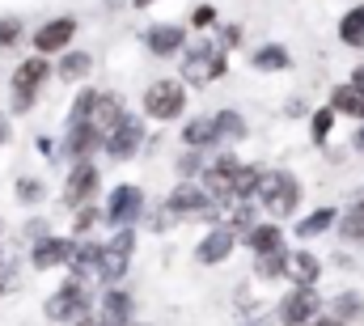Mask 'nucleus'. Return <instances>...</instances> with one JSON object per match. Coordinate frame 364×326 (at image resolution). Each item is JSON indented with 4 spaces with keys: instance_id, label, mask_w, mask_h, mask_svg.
Masks as SVG:
<instances>
[{
    "instance_id": "f257e3e1",
    "label": "nucleus",
    "mask_w": 364,
    "mask_h": 326,
    "mask_svg": "<svg viewBox=\"0 0 364 326\" xmlns=\"http://www.w3.org/2000/svg\"><path fill=\"white\" fill-rule=\"evenodd\" d=\"M259 195H263L267 212L284 221V216H292V212H296V204H301V182H296L292 174L275 169V174H263V178H259Z\"/></svg>"
},
{
    "instance_id": "f03ea898",
    "label": "nucleus",
    "mask_w": 364,
    "mask_h": 326,
    "mask_svg": "<svg viewBox=\"0 0 364 326\" xmlns=\"http://www.w3.org/2000/svg\"><path fill=\"white\" fill-rule=\"evenodd\" d=\"M220 73H225V47H216V43H195L182 56V81L208 85V81H216Z\"/></svg>"
},
{
    "instance_id": "7ed1b4c3",
    "label": "nucleus",
    "mask_w": 364,
    "mask_h": 326,
    "mask_svg": "<svg viewBox=\"0 0 364 326\" xmlns=\"http://www.w3.org/2000/svg\"><path fill=\"white\" fill-rule=\"evenodd\" d=\"M47 77H51V64H47V56H34V60H26V64L13 73V110H30V102H34L38 85H47Z\"/></svg>"
},
{
    "instance_id": "20e7f679",
    "label": "nucleus",
    "mask_w": 364,
    "mask_h": 326,
    "mask_svg": "<svg viewBox=\"0 0 364 326\" xmlns=\"http://www.w3.org/2000/svg\"><path fill=\"white\" fill-rule=\"evenodd\" d=\"M182 106H186V89L178 81H153L149 85V93H144V110H149V119H178Z\"/></svg>"
},
{
    "instance_id": "39448f33",
    "label": "nucleus",
    "mask_w": 364,
    "mask_h": 326,
    "mask_svg": "<svg viewBox=\"0 0 364 326\" xmlns=\"http://www.w3.org/2000/svg\"><path fill=\"white\" fill-rule=\"evenodd\" d=\"M132 229H119L114 233V242L102 246V258H97V275L106 280V284H114V280H123V271H127V258H132Z\"/></svg>"
},
{
    "instance_id": "423d86ee",
    "label": "nucleus",
    "mask_w": 364,
    "mask_h": 326,
    "mask_svg": "<svg viewBox=\"0 0 364 326\" xmlns=\"http://www.w3.org/2000/svg\"><path fill=\"white\" fill-rule=\"evenodd\" d=\"M140 140H144V123H140V119H132V115H123V123H119L114 132H106V136H102V144H106V153H110L114 162L136 157Z\"/></svg>"
},
{
    "instance_id": "0eeeda50",
    "label": "nucleus",
    "mask_w": 364,
    "mask_h": 326,
    "mask_svg": "<svg viewBox=\"0 0 364 326\" xmlns=\"http://www.w3.org/2000/svg\"><path fill=\"white\" fill-rule=\"evenodd\" d=\"M140 208H144L140 186L123 182V186H114V195H110V204H106V221H110L114 229H132V221L140 216Z\"/></svg>"
},
{
    "instance_id": "6e6552de",
    "label": "nucleus",
    "mask_w": 364,
    "mask_h": 326,
    "mask_svg": "<svg viewBox=\"0 0 364 326\" xmlns=\"http://www.w3.org/2000/svg\"><path fill=\"white\" fill-rule=\"evenodd\" d=\"M309 318H318V293L314 288H292L279 301V322L284 326H305Z\"/></svg>"
},
{
    "instance_id": "1a4fd4ad",
    "label": "nucleus",
    "mask_w": 364,
    "mask_h": 326,
    "mask_svg": "<svg viewBox=\"0 0 364 326\" xmlns=\"http://www.w3.org/2000/svg\"><path fill=\"white\" fill-rule=\"evenodd\" d=\"M85 305H90L85 280H68V284L47 301V318H77V314H85Z\"/></svg>"
},
{
    "instance_id": "9d476101",
    "label": "nucleus",
    "mask_w": 364,
    "mask_h": 326,
    "mask_svg": "<svg viewBox=\"0 0 364 326\" xmlns=\"http://www.w3.org/2000/svg\"><path fill=\"white\" fill-rule=\"evenodd\" d=\"M123 115H127V110H123V98H114V93H93L90 119H85V123H90L97 136H106V132H114V127L123 123Z\"/></svg>"
},
{
    "instance_id": "9b49d317",
    "label": "nucleus",
    "mask_w": 364,
    "mask_h": 326,
    "mask_svg": "<svg viewBox=\"0 0 364 326\" xmlns=\"http://www.w3.org/2000/svg\"><path fill=\"white\" fill-rule=\"evenodd\" d=\"M170 212H178V216H216V204L208 199V191L203 186H191V182H182L178 191L170 195V204H166Z\"/></svg>"
},
{
    "instance_id": "f8f14e48",
    "label": "nucleus",
    "mask_w": 364,
    "mask_h": 326,
    "mask_svg": "<svg viewBox=\"0 0 364 326\" xmlns=\"http://www.w3.org/2000/svg\"><path fill=\"white\" fill-rule=\"evenodd\" d=\"M233 169H237V157H229V153H225L216 165H208V174H203V191H208L212 204L233 199Z\"/></svg>"
},
{
    "instance_id": "ddd939ff",
    "label": "nucleus",
    "mask_w": 364,
    "mask_h": 326,
    "mask_svg": "<svg viewBox=\"0 0 364 326\" xmlns=\"http://www.w3.org/2000/svg\"><path fill=\"white\" fill-rule=\"evenodd\" d=\"M93 191H97V169L90 162H77L73 165V174H68V186H64V199L73 204V208H85L93 199Z\"/></svg>"
},
{
    "instance_id": "4468645a",
    "label": "nucleus",
    "mask_w": 364,
    "mask_h": 326,
    "mask_svg": "<svg viewBox=\"0 0 364 326\" xmlns=\"http://www.w3.org/2000/svg\"><path fill=\"white\" fill-rule=\"evenodd\" d=\"M73 34H77V17H55V21H47L38 34H34V47L47 56V51H64L68 43H73Z\"/></svg>"
},
{
    "instance_id": "2eb2a0df",
    "label": "nucleus",
    "mask_w": 364,
    "mask_h": 326,
    "mask_svg": "<svg viewBox=\"0 0 364 326\" xmlns=\"http://www.w3.org/2000/svg\"><path fill=\"white\" fill-rule=\"evenodd\" d=\"M284 275H292L296 288H314V284H318V254H309V250H292L288 263H284Z\"/></svg>"
},
{
    "instance_id": "dca6fc26",
    "label": "nucleus",
    "mask_w": 364,
    "mask_h": 326,
    "mask_svg": "<svg viewBox=\"0 0 364 326\" xmlns=\"http://www.w3.org/2000/svg\"><path fill=\"white\" fill-rule=\"evenodd\" d=\"M144 47L153 51V56H174L186 47V34H182V26H153L149 34H144Z\"/></svg>"
},
{
    "instance_id": "f3484780",
    "label": "nucleus",
    "mask_w": 364,
    "mask_h": 326,
    "mask_svg": "<svg viewBox=\"0 0 364 326\" xmlns=\"http://www.w3.org/2000/svg\"><path fill=\"white\" fill-rule=\"evenodd\" d=\"M102 326H132V297L123 293V288H110L106 297H102Z\"/></svg>"
},
{
    "instance_id": "a211bd4d",
    "label": "nucleus",
    "mask_w": 364,
    "mask_h": 326,
    "mask_svg": "<svg viewBox=\"0 0 364 326\" xmlns=\"http://www.w3.org/2000/svg\"><path fill=\"white\" fill-rule=\"evenodd\" d=\"M73 258V242H64V238H38L34 242V267H60V263H68Z\"/></svg>"
},
{
    "instance_id": "6ab92c4d",
    "label": "nucleus",
    "mask_w": 364,
    "mask_h": 326,
    "mask_svg": "<svg viewBox=\"0 0 364 326\" xmlns=\"http://www.w3.org/2000/svg\"><path fill=\"white\" fill-rule=\"evenodd\" d=\"M229 250H233V229H216V233H208V238L199 242L195 254H199V263H208V267H212V263H225V258H229Z\"/></svg>"
},
{
    "instance_id": "aec40b11",
    "label": "nucleus",
    "mask_w": 364,
    "mask_h": 326,
    "mask_svg": "<svg viewBox=\"0 0 364 326\" xmlns=\"http://www.w3.org/2000/svg\"><path fill=\"white\" fill-rule=\"evenodd\" d=\"M97 140H102V136L93 132L90 123H73V127H68V140H64V153H68L73 162H85V157H90V149L97 144Z\"/></svg>"
},
{
    "instance_id": "412c9836",
    "label": "nucleus",
    "mask_w": 364,
    "mask_h": 326,
    "mask_svg": "<svg viewBox=\"0 0 364 326\" xmlns=\"http://www.w3.org/2000/svg\"><path fill=\"white\" fill-rule=\"evenodd\" d=\"M246 246H250L255 254H275V250H284V229H279V225H255V229L246 233Z\"/></svg>"
},
{
    "instance_id": "4be33fe9",
    "label": "nucleus",
    "mask_w": 364,
    "mask_h": 326,
    "mask_svg": "<svg viewBox=\"0 0 364 326\" xmlns=\"http://www.w3.org/2000/svg\"><path fill=\"white\" fill-rule=\"evenodd\" d=\"M182 140H186L191 149H203V144H216V140H220V127H216V115H208V119H195V123H186V127H182Z\"/></svg>"
},
{
    "instance_id": "5701e85b",
    "label": "nucleus",
    "mask_w": 364,
    "mask_h": 326,
    "mask_svg": "<svg viewBox=\"0 0 364 326\" xmlns=\"http://www.w3.org/2000/svg\"><path fill=\"white\" fill-rule=\"evenodd\" d=\"M250 64L259 68V73H284L288 64H292V56L279 47V43H267V47H259V51H250Z\"/></svg>"
},
{
    "instance_id": "b1692460",
    "label": "nucleus",
    "mask_w": 364,
    "mask_h": 326,
    "mask_svg": "<svg viewBox=\"0 0 364 326\" xmlns=\"http://www.w3.org/2000/svg\"><path fill=\"white\" fill-rule=\"evenodd\" d=\"M331 106L339 110V115H352V119H364V89L360 85H339L335 89V98H331Z\"/></svg>"
},
{
    "instance_id": "393cba45",
    "label": "nucleus",
    "mask_w": 364,
    "mask_h": 326,
    "mask_svg": "<svg viewBox=\"0 0 364 326\" xmlns=\"http://www.w3.org/2000/svg\"><path fill=\"white\" fill-rule=\"evenodd\" d=\"M339 38H343L348 47H364V4H356L352 13H343V21H339Z\"/></svg>"
},
{
    "instance_id": "a878e982",
    "label": "nucleus",
    "mask_w": 364,
    "mask_h": 326,
    "mask_svg": "<svg viewBox=\"0 0 364 326\" xmlns=\"http://www.w3.org/2000/svg\"><path fill=\"white\" fill-rule=\"evenodd\" d=\"M259 178H263V169L237 165V169H233V199H250V195L259 191Z\"/></svg>"
},
{
    "instance_id": "bb28decb",
    "label": "nucleus",
    "mask_w": 364,
    "mask_h": 326,
    "mask_svg": "<svg viewBox=\"0 0 364 326\" xmlns=\"http://www.w3.org/2000/svg\"><path fill=\"white\" fill-rule=\"evenodd\" d=\"M97 258H102V246L97 242H81V246H73V258H68V263L85 275V271H97Z\"/></svg>"
},
{
    "instance_id": "cd10ccee",
    "label": "nucleus",
    "mask_w": 364,
    "mask_h": 326,
    "mask_svg": "<svg viewBox=\"0 0 364 326\" xmlns=\"http://www.w3.org/2000/svg\"><path fill=\"white\" fill-rule=\"evenodd\" d=\"M90 68H93V60L85 56V51H68L64 64H60V77H64V81H81Z\"/></svg>"
},
{
    "instance_id": "c85d7f7f",
    "label": "nucleus",
    "mask_w": 364,
    "mask_h": 326,
    "mask_svg": "<svg viewBox=\"0 0 364 326\" xmlns=\"http://www.w3.org/2000/svg\"><path fill=\"white\" fill-rule=\"evenodd\" d=\"M331 221H335V208H318V212H309V216L296 225V233H301V238H314V233L331 229Z\"/></svg>"
},
{
    "instance_id": "c756f323",
    "label": "nucleus",
    "mask_w": 364,
    "mask_h": 326,
    "mask_svg": "<svg viewBox=\"0 0 364 326\" xmlns=\"http://www.w3.org/2000/svg\"><path fill=\"white\" fill-rule=\"evenodd\" d=\"M339 233H343V242H356V246H364V208H352V212L343 216Z\"/></svg>"
},
{
    "instance_id": "7c9ffc66",
    "label": "nucleus",
    "mask_w": 364,
    "mask_h": 326,
    "mask_svg": "<svg viewBox=\"0 0 364 326\" xmlns=\"http://www.w3.org/2000/svg\"><path fill=\"white\" fill-rule=\"evenodd\" d=\"M284 263H288V250H275V254H259V275H284Z\"/></svg>"
},
{
    "instance_id": "2f4dec72",
    "label": "nucleus",
    "mask_w": 364,
    "mask_h": 326,
    "mask_svg": "<svg viewBox=\"0 0 364 326\" xmlns=\"http://www.w3.org/2000/svg\"><path fill=\"white\" fill-rule=\"evenodd\" d=\"M216 127H220V136H242V132H246V123H242L237 110H220V115H216Z\"/></svg>"
},
{
    "instance_id": "473e14b6",
    "label": "nucleus",
    "mask_w": 364,
    "mask_h": 326,
    "mask_svg": "<svg viewBox=\"0 0 364 326\" xmlns=\"http://www.w3.org/2000/svg\"><path fill=\"white\" fill-rule=\"evenodd\" d=\"M331 127H335V110H318V115H314V140L322 144V140L331 136Z\"/></svg>"
},
{
    "instance_id": "72a5a7b5",
    "label": "nucleus",
    "mask_w": 364,
    "mask_h": 326,
    "mask_svg": "<svg viewBox=\"0 0 364 326\" xmlns=\"http://www.w3.org/2000/svg\"><path fill=\"white\" fill-rule=\"evenodd\" d=\"M21 38V21L17 17H0V47H13Z\"/></svg>"
},
{
    "instance_id": "f704fd0d",
    "label": "nucleus",
    "mask_w": 364,
    "mask_h": 326,
    "mask_svg": "<svg viewBox=\"0 0 364 326\" xmlns=\"http://www.w3.org/2000/svg\"><path fill=\"white\" fill-rule=\"evenodd\" d=\"M250 221H255V208L242 199V204H237V212H233V229H237V233H250V229H255Z\"/></svg>"
},
{
    "instance_id": "c9c22d12",
    "label": "nucleus",
    "mask_w": 364,
    "mask_h": 326,
    "mask_svg": "<svg viewBox=\"0 0 364 326\" xmlns=\"http://www.w3.org/2000/svg\"><path fill=\"white\" fill-rule=\"evenodd\" d=\"M17 195H21L26 204H34V199L43 195V182H38V178H21V182H17Z\"/></svg>"
},
{
    "instance_id": "e433bc0d",
    "label": "nucleus",
    "mask_w": 364,
    "mask_h": 326,
    "mask_svg": "<svg viewBox=\"0 0 364 326\" xmlns=\"http://www.w3.org/2000/svg\"><path fill=\"white\" fill-rule=\"evenodd\" d=\"M73 225H77V233H85V229H93V225H97V212L85 204V208L77 212V221H73Z\"/></svg>"
},
{
    "instance_id": "4c0bfd02",
    "label": "nucleus",
    "mask_w": 364,
    "mask_h": 326,
    "mask_svg": "<svg viewBox=\"0 0 364 326\" xmlns=\"http://www.w3.org/2000/svg\"><path fill=\"white\" fill-rule=\"evenodd\" d=\"M191 21H195V26H212V21H216V9H212V4H199V9L191 13Z\"/></svg>"
},
{
    "instance_id": "58836bf2",
    "label": "nucleus",
    "mask_w": 364,
    "mask_h": 326,
    "mask_svg": "<svg viewBox=\"0 0 364 326\" xmlns=\"http://www.w3.org/2000/svg\"><path fill=\"white\" fill-rule=\"evenodd\" d=\"M356 310H360L356 297H339V314H356Z\"/></svg>"
},
{
    "instance_id": "ea45409f",
    "label": "nucleus",
    "mask_w": 364,
    "mask_h": 326,
    "mask_svg": "<svg viewBox=\"0 0 364 326\" xmlns=\"http://www.w3.org/2000/svg\"><path fill=\"white\" fill-rule=\"evenodd\" d=\"M178 169H182V174H191V169H199V157H182V162H178Z\"/></svg>"
},
{
    "instance_id": "a19ab883",
    "label": "nucleus",
    "mask_w": 364,
    "mask_h": 326,
    "mask_svg": "<svg viewBox=\"0 0 364 326\" xmlns=\"http://www.w3.org/2000/svg\"><path fill=\"white\" fill-rule=\"evenodd\" d=\"M73 326H102V322H97V318H90V314H77V318H73Z\"/></svg>"
},
{
    "instance_id": "79ce46f5",
    "label": "nucleus",
    "mask_w": 364,
    "mask_h": 326,
    "mask_svg": "<svg viewBox=\"0 0 364 326\" xmlns=\"http://www.w3.org/2000/svg\"><path fill=\"white\" fill-rule=\"evenodd\" d=\"M305 326H343V322H339V318H309Z\"/></svg>"
},
{
    "instance_id": "37998d69",
    "label": "nucleus",
    "mask_w": 364,
    "mask_h": 326,
    "mask_svg": "<svg viewBox=\"0 0 364 326\" xmlns=\"http://www.w3.org/2000/svg\"><path fill=\"white\" fill-rule=\"evenodd\" d=\"M356 149H360V153H364V127H360V132H356Z\"/></svg>"
},
{
    "instance_id": "c03bdc74",
    "label": "nucleus",
    "mask_w": 364,
    "mask_h": 326,
    "mask_svg": "<svg viewBox=\"0 0 364 326\" xmlns=\"http://www.w3.org/2000/svg\"><path fill=\"white\" fill-rule=\"evenodd\" d=\"M149 4H157V0H136V9H149Z\"/></svg>"
},
{
    "instance_id": "a18cd8bd",
    "label": "nucleus",
    "mask_w": 364,
    "mask_h": 326,
    "mask_svg": "<svg viewBox=\"0 0 364 326\" xmlns=\"http://www.w3.org/2000/svg\"><path fill=\"white\" fill-rule=\"evenodd\" d=\"M0 144H4V127H0Z\"/></svg>"
},
{
    "instance_id": "49530a36",
    "label": "nucleus",
    "mask_w": 364,
    "mask_h": 326,
    "mask_svg": "<svg viewBox=\"0 0 364 326\" xmlns=\"http://www.w3.org/2000/svg\"><path fill=\"white\" fill-rule=\"evenodd\" d=\"M356 208H364V199H360V204H356Z\"/></svg>"
}]
</instances>
